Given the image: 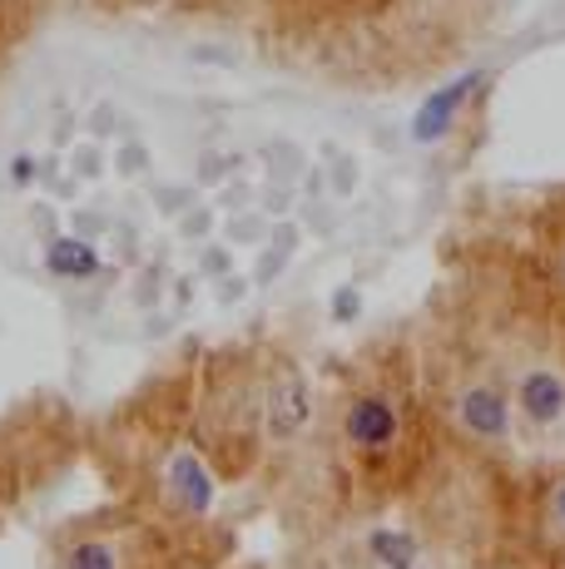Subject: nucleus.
Instances as JSON below:
<instances>
[{
  "instance_id": "aec40b11",
  "label": "nucleus",
  "mask_w": 565,
  "mask_h": 569,
  "mask_svg": "<svg viewBox=\"0 0 565 569\" xmlns=\"http://www.w3.org/2000/svg\"><path fill=\"white\" fill-rule=\"evenodd\" d=\"M551 516H556V525L565 530V480H561L556 490H551Z\"/></svg>"
},
{
  "instance_id": "6ab92c4d",
  "label": "nucleus",
  "mask_w": 565,
  "mask_h": 569,
  "mask_svg": "<svg viewBox=\"0 0 565 569\" xmlns=\"http://www.w3.org/2000/svg\"><path fill=\"white\" fill-rule=\"evenodd\" d=\"M244 292H248V282L228 272V278H224V288H219V302H238V298H244Z\"/></svg>"
},
{
  "instance_id": "9b49d317",
  "label": "nucleus",
  "mask_w": 565,
  "mask_h": 569,
  "mask_svg": "<svg viewBox=\"0 0 565 569\" xmlns=\"http://www.w3.org/2000/svg\"><path fill=\"white\" fill-rule=\"evenodd\" d=\"M70 169H75V179H100V173H105V154L95 144H80V149H75V159H70Z\"/></svg>"
},
{
  "instance_id": "f03ea898",
  "label": "nucleus",
  "mask_w": 565,
  "mask_h": 569,
  "mask_svg": "<svg viewBox=\"0 0 565 569\" xmlns=\"http://www.w3.org/2000/svg\"><path fill=\"white\" fill-rule=\"evenodd\" d=\"M343 431L357 451H387V446L397 441V407L383 391H363V397L347 401Z\"/></svg>"
},
{
  "instance_id": "f3484780",
  "label": "nucleus",
  "mask_w": 565,
  "mask_h": 569,
  "mask_svg": "<svg viewBox=\"0 0 565 569\" xmlns=\"http://www.w3.org/2000/svg\"><path fill=\"white\" fill-rule=\"evenodd\" d=\"M30 179H36V159H30V154H16V159H10V183H16V189H26Z\"/></svg>"
},
{
  "instance_id": "0eeeda50",
  "label": "nucleus",
  "mask_w": 565,
  "mask_h": 569,
  "mask_svg": "<svg viewBox=\"0 0 565 569\" xmlns=\"http://www.w3.org/2000/svg\"><path fill=\"white\" fill-rule=\"evenodd\" d=\"M516 401H521V411H526V421L551 426L565 416V381L556 371H526L516 387Z\"/></svg>"
},
{
  "instance_id": "ddd939ff",
  "label": "nucleus",
  "mask_w": 565,
  "mask_h": 569,
  "mask_svg": "<svg viewBox=\"0 0 565 569\" xmlns=\"http://www.w3.org/2000/svg\"><path fill=\"white\" fill-rule=\"evenodd\" d=\"M357 312H363V292H357V288H338V292H333V322H353Z\"/></svg>"
},
{
  "instance_id": "4468645a",
  "label": "nucleus",
  "mask_w": 565,
  "mask_h": 569,
  "mask_svg": "<svg viewBox=\"0 0 565 569\" xmlns=\"http://www.w3.org/2000/svg\"><path fill=\"white\" fill-rule=\"evenodd\" d=\"M228 272H234V253H228V248H204V278H228Z\"/></svg>"
},
{
  "instance_id": "dca6fc26",
  "label": "nucleus",
  "mask_w": 565,
  "mask_h": 569,
  "mask_svg": "<svg viewBox=\"0 0 565 569\" xmlns=\"http://www.w3.org/2000/svg\"><path fill=\"white\" fill-rule=\"evenodd\" d=\"M209 223H214V208H194L189 218H179V233L184 238H204L209 233Z\"/></svg>"
},
{
  "instance_id": "5701e85b",
  "label": "nucleus",
  "mask_w": 565,
  "mask_h": 569,
  "mask_svg": "<svg viewBox=\"0 0 565 569\" xmlns=\"http://www.w3.org/2000/svg\"><path fill=\"white\" fill-rule=\"evenodd\" d=\"M561 278H565V258H561Z\"/></svg>"
},
{
  "instance_id": "412c9836",
  "label": "nucleus",
  "mask_w": 565,
  "mask_h": 569,
  "mask_svg": "<svg viewBox=\"0 0 565 569\" xmlns=\"http://www.w3.org/2000/svg\"><path fill=\"white\" fill-rule=\"evenodd\" d=\"M75 189H80V179H60V183H50V193H56V199H75Z\"/></svg>"
},
{
  "instance_id": "b1692460",
  "label": "nucleus",
  "mask_w": 565,
  "mask_h": 569,
  "mask_svg": "<svg viewBox=\"0 0 565 569\" xmlns=\"http://www.w3.org/2000/svg\"><path fill=\"white\" fill-rule=\"evenodd\" d=\"M139 6H155V0H139Z\"/></svg>"
},
{
  "instance_id": "39448f33",
  "label": "nucleus",
  "mask_w": 565,
  "mask_h": 569,
  "mask_svg": "<svg viewBox=\"0 0 565 569\" xmlns=\"http://www.w3.org/2000/svg\"><path fill=\"white\" fill-rule=\"evenodd\" d=\"M169 500L184 510V516H204L214 506V476L199 456L179 451L169 461Z\"/></svg>"
},
{
  "instance_id": "f257e3e1",
  "label": "nucleus",
  "mask_w": 565,
  "mask_h": 569,
  "mask_svg": "<svg viewBox=\"0 0 565 569\" xmlns=\"http://www.w3.org/2000/svg\"><path fill=\"white\" fill-rule=\"evenodd\" d=\"M482 80H486V70H466L462 80L432 90L427 100H422L417 119H412V139H417V144H437V139H447L452 124H456V114L466 109V100L476 94V84H482Z\"/></svg>"
},
{
  "instance_id": "f8f14e48",
  "label": "nucleus",
  "mask_w": 565,
  "mask_h": 569,
  "mask_svg": "<svg viewBox=\"0 0 565 569\" xmlns=\"http://www.w3.org/2000/svg\"><path fill=\"white\" fill-rule=\"evenodd\" d=\"M234 243H268V228H264V213H238L234 218Z\"/></svg>"
},
{
  "instance_id": "423d86ee",
  "label": "nucleus",
  "mask_w": 565,
  "mask_h": 569,
  "mask_svg": "<svg viewBox=\"0 0 565 569\" xmlns=\"http://www.w3.org/2000/svg\"><path fill=\"white\" fill-rule=\"evenodd\" d=\"M100 268H105V258H100V248H95L90 238L65 233V238H50V243H46V272H50V278L90 282Z\"/></svg>"
},
{
  "instance_id": "a211bd4d",
  "label": "nucleus",
  "mask_w": 565,
  "mask_h": 569,
  "mask_svg": "<svg viewBox=\"0 0 565 569\" xmlns=\"http://www.w3.org/2000/svg\"><path fill=\"white\" fill-rule=\"evenodd\" d=\"M90 129H95V134H115V109H110V104L95 109V114H90Z\"/></svg>"
},
{
  "instance_id": "7ed1b4c3",
  "label": "nucleus",
  "mask_w": 565,
  "mask_h": 569,
  "mask_svg": "<svg viewBox=\"0 0 565 569\" xmlns=\"http://www.w3.org/2000/svg\"><path fill=\"white\" fill-rule=\"evenodd\" d=\"M456 421L462 431L482 436V441H502L506 426H511V407H506V391L492 387V381H476L456 397Z\"/></svg>"
},
{
  "instance_id": "4be33fe9",
  "label": "nucleus",
  "mask_w": 565,
  "mask_h": 569,
  "mask_svg": "<svg viewBox=\"0 0 565 569\" xmlns=\"http://www.w3.org/2000/svg\"><path fill=\"white\" fill-rule=\"evenodd\" d=\"M194 298V282L184 278V282H174V302H189Z\"/></svg>"
},
{
  "instance_id": "20e7f679",
  "label": "nucleus",
  "mask_w": 565,
  "mask_h": 569,
  "mask_svg": "<svg viewBox=\"0 0 565 569\" xmlns=\"http://www.w3.org/2000/svg\"><path fill=\"white\" fill-rule=\"evenodd\" d=\"M308 416H313V387L303 381V371H278L274 391H268V431L278 441H288V436H298L308 426Z\"/></svg>"
},
{
  "instance_id": "9d476101",
  "label": "nucleus",
  "mask_w": 565,
  "mask_h": 569,
  "mask_svg": "<svg viewBox=\"0 0 565 569\" xmlns=\"http://www.w3.org/2000/svg\"><path fill=\"white\" fill-rule=\"evenodd\" d=\"M328 179H333V193H353V183H357V159L333 149V154H328Z\"/></svg>"
},
{
  "instance_id": "2eb2a0df",
  "label": "nucleus",
  "mask_w": 565,
  "mask_h": 569,
  "mask_svg": "<svg viewBox=\"0 0 565 569\" xmlns=\"http://www.w3.org/2000/svg\"><path fill=\"white\" fill-rule=\"evenodd\" d=\"M145 163H149L145 144H135V139H129V144H119V173H129V179H135V173L145 169Z\"/></svg>"
},
{
  "instance_id": "6e6552de",
  "label": "nucleus",
  "mask_w": 565,
  "mask_h": 569,
  "mask_svg": "<svg viewBox=\"0 0 565 569\" xmlns=\"http://www.w3.org/2000/svg\"><path fill=\"white\" fill-rule=\"evenodd\" d=\"M373 555H377V565H387V569H412L417 565V545H412V535H402V530H373Z\"/></svg>"
},
{
  "instance_id": "1a4fd4ad",
  "label": "nucleus",
  "mask_w": 565,
  "mask_h": 569,
  "mask_svg": "<svg viewBox=\"0 0 565 569\" xmlns=\"http://www.w3.org/2000/svg\"><path fill=\"white\" fill-rule=\"evenodd\" d=\"M65 569H115V550L105 540H85V545H75L70 550Z\"/></svg>"
}]
</instances>
